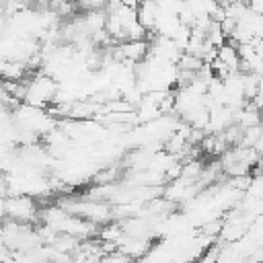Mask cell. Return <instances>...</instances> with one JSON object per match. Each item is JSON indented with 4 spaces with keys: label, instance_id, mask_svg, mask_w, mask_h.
<instances>
[{
    "label": "cell",
    "instance_id": "52a82bcc",
    "mask_svg": "<svg viewBox=\"0 0 263 263\" xmlns=\"http://www.w3.org/2000/svg\"><path fill=\"white\" fill-rule=\"evenodd\" d=\"M123 234V228H121V224L119 222H111V224H105L101 230H99V238L101 240H107V242H117L119 240V236Z\"/></svg>",
    "mask_w": 263,
    "mask_h": 263
},
{
    "label": "cell",
    "instance_id": "6da1fadb",
    "mask_svg": "<svg viewBox=\"0 0 263 263\" xmlns=\"http://www.w3.org/2000/svg\"><path fill=\"white\" fill-rule=\"evenodd\" d=\"M58 92V80L45 72H39L37 76H33L31 82L25 84V95H23V101L29 103V105H35V107H45L49 101H53Z\"/></svg>",
    "mask_w": 263,
    "mask_h": 263
},
{
    "label": "cell",
    "instance_id": "8fae6325",
    "mask_svg": "<svg viewBox=\"0 0 263 263\" xmlns=\"http://www.w3.org/2000/svg\"><path fill=\"white\" fill-rule=\"evenodd\" d=\"M4 218V197L0 195V220Z\"/></svg>",
    "mask_w": 263,
    "mask_h": 263
},
{
    "label": "cell",
    "instance_id": "277c9868",
    "mask_svg": "<svg viewBox=\"0 0 263 263\" xmlns=\"http://www.w3.org/2000/svg\"><path fill=\"white\" fill-rule=\"evenodd\" d=\"M146 53H148V41L146 39H125L117 45V51H115V55L119 60H127L134 64L144 60Z\"/></svg>",
    "mask_w": 263,
    "mask_h": 263
},
{
    "label": "cell",
    "instance_id": "ba28073f",
    "mask_svg": "<svg viewBox=\"0 0 263 263\" xmlns=\"http://www.w3.org/2000/svg\"><path fill=\"white\" fill-rule=\"evenodd\" d=\"M107 0H80V6H84L86 10L90 8H105Z\"/></svg>",
    "mask_w": 263,
    "mask_h": 263
},
{
    "label": "cell",
    "instance_id": "9c48e42d",
    "mask_svg": "<svg viewBox=\"0 0 263 263\" xmlns=\"http://www.w3.org/2000/svg\"><path fill=\"white\" fill-rule=\"evenodd\" d=\"M245 4H247L253 12H259V14L263 12V0H247Z\"/></svg>",
    "mask_w": 263,
    "mask_h": 263
},
{
    "label": "cell",
    "instance_id": "30bf717a",
    "mask_svg": "<svg viewBox=\"0 0 263 263\" xmlns=\"http://www.w3.org/2000/svg\"><path fill=\"white\" fill-rule=\"evenodd\" d=\"M0 195L6 197L8 195V189H6V173L0 171Z\"/></svg>",
    "mask_w": 263,
    "mask_h": 263
},
{
    "label": "cell",
    "instance_id": "8992f818",
    "mask_svg": "<svg viewBox=\"0 0 263 263\" xmlns=\"http://www.w3.org/2000/svg\"><path fill=\"white\" fill-rule=\"evenodd\" d=\"M25 62H18V60H2V66H0V76L4 80H21L25 76Z\"/></svg>",
    "mask_w": 263,
    "mask_h": 263
},
{
    "label": "cell",
    "instance_id": "5b68a950",
    "mask_svg": "<svg viewBox=\"0 0 263 263\" xmlns=\"http://www.w3.org/2000/svg\"><path fill=\"white\" fill-rule=\"evenodd\" d=\"M156 16H158V4H156V0H140L138 2V6H136V18H138V23L146 31H152L154 29Z\"/></svg>",
    "mask_w": 263,
    "mask_h": 263
},
{
    "label": "cell",
    "instance_id": "7a4b0ae2",
    "mask_svg": "<svg viewBox=\"0 0 263 263\" xmlns=\"http://www.w3.org/2000/svg\"><path fill=\"white\" fill-rule=\"evenodd\" d=\"M62 208L70 214L82 216L92 224H105L111 220V208L101 199H86V201H70L62 203Z\"/></svg>",
    "mask_w": 263,
    "mask_h": 263
},
{
    "label": "cell",
    "instance_id": "3957f363",
    "mask_svg": "<svg viewBox=\"0 0 263 263\" xmlns=\"http://www.w3.org/2000/svg\"><path fill=\"white\" fill-rule=\"evenodd\" d=\"M35 214H37V203L31 195L18 193L4 197V216L18 222H31L35 220Z\"/></svg>",
    "mask_w": 263,
    "mask_h": 263
}]
</instances>
